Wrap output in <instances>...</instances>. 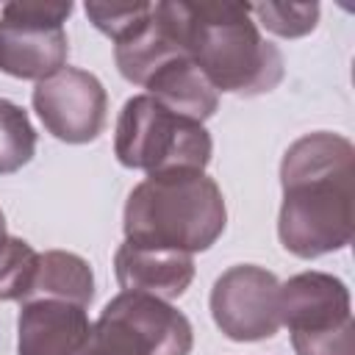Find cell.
I'll list each match as a JSON object with an SVG mask.
<instances>
[{
	"instance_id": "cell-1",
	"label": "cell",
	"mask_w": 355,
	"mask_h": 355,
	"mask_svg": "<svg viewBox=\"0 0 355 355\" xmlns=\"http://www.w3.org/2000/svg\"><path fill=\"white\" fill-rule=\"evenodd\" d=\"M280 244L297 258L349 247L355 233V147L347 136L313 130L288 144L280 161Z\"/></svg>"
},
{
	"instance_id": "cell-2",
	"label": "cell",
	"mask_w": 355,
	"mask_h": 355,
	"mask_svg": "<svg viewBox=\"0 0 355 355\" xmlns=\"http://www.w3.org/2000/svg\"><path fill=\"white\" fill-rule=\"evenodd\" d=\"M183 53L216 92L255 97L283 80V55L266 42L250 3H161Z\"/></svg>"
},
{
	"instance_id": "cell-3",
	"label": "cell",
	"mask_w": 355,
	"mask_h": 355,
	"mask_svg": "<svg viewBox=\"0 0 355 355\" xmlns=\"http://www.w3.org/2000/svg\"><path fill=\"white\" fill-rule=\"evenodd\" d=\"M227 208L222 189L205 172H164L147 175L128 194L122 230L136 247L202 252L225 233Z\"/></svg>"
},
{
	"instance_id": "cell-4",
	"label": "cell",
	"mask_w": 355,
	"mask_h": 355,
	"mask_svg": "<svg viewBox=\"0 0 355 355\" xmlns=\"http://www.w3.org/2000/svg\"><path fill=\"white\" fill-rule=\"evenodd\" d=\"M114 153L122 166L147 175L180 169L205 172L214 141L202 122L166 108L150 94H136L119 111Z\"/></svg>"
},
{
	"instance_id": "cell-5",
	"label": "cell",
	"mask_w": 355,
	"mask_h": 355,
	"mask_svg": "<svg viewBox=\"0 0 355 355\" xmlns=\"http://www.w3.org/2000/svg\"><path fill=\"white\" fill-rule=\"evenodd\" d=\"M280 324L297 355H355L352 302L344 280L327 272H300L280 283Z\"/></svg>"
},
{
	"instance_id": "cell-6",
	"label": "cell",
	"mask_w": 355,
	"mask_h": 355,
	"mask_svg": "<svg viewBox=\"0 0 355 355\" xmlns=\"http://www.w3.org/2000/svg\"><path fill=\"white\" fill-rule=\"evenodd\" d=\"M194 330L166 300L119 291L92 324L83 355H191Z\"/></svg>"
},
{
	"instance_id": "cell-7",
	"label": "cell",
	"mask_w": 355,
	"mask_h": 355,
	"mask_svg": "<svg viewBox=\"0 0 355 355\" xmlns=\"http://www.w3.org/2000/svg\"><path fill=\"white\" fill-rule=\"evenodd\" d=\"M72 3L14 0L0 8V69L19 80H44L67 67L64 22Z\"/></svg>"
},
{
	"instance_id": "cell-8",
	"label": "cell",
	"mask_w": 355,
	"mask_h": 355,
	"mask_svg": "<svg viewBox=\"0 0 355 355\" xmlns=\"http://www.w3.org/2000/svg\"><path fill=\"white\" fill-rule=\"evenodd\" d=\"M280 280L255 263H239L222 272L211 288L214 324L230 341H263L280 330L277 311Z\"/></svg>"
},
{
	"instance_id": "cell-9",
	"label": "cell",
	"mask_w": 355,
	"mask_h": 355,
	"mask_svg": "<svg viewBox=\"0 0 355 355\" xmlns=\"http://www.w3.org/2000/svg\"><path fill=\"white\" fill-rule=\"evenodd\" d=\"M33 111L44 130L67 144L94 141L105 128L108 94L97 75L64 67L55 75L36 83L31 94Z\"/></svg>"
},
{
	"instance_id": "cell-10",
	"label": "cell",
	"mask_w": 355,
	"mask_h": 355,
	"mask_svg": "<svg viewBox=\"0 0 355 355\" xmlns=\"http://www.w3.org/2000/svg\"><path fill=\"white\" fill-rule=\"evenodd\" d=\"M92 336L89 311L69 300H25L17 316V355H83Z\"/></svg>"
},
{
	"instance_id": "cell-11",
	"label": "cell",
	"mask_w": 355,
	"mask_h": 355,
	"mask_svg": "<svg viewBox=\"0 0 355 355\" xmlns=\"http://www.w3.org/2000/svg\"><path fill=\"white\" fill-rule=\"evenodd\" d=\"M114 272L122 291H139L158 300H178L194 280V258L172 250L136 247L122 241L114 255Z\"/></svg>"
},
{
	"instance_id": "cell-12",
	"label": "cell",
	"mask_w": 355,
	"mask_h": 355,
	"mask_svg": "<svg viewBox=\"0 0 355 355\" xmlns=\"http://www.w3.org/2000/svg\"><path fill=\"white\" fill-rule=\"evenodd\" d=\"M144 89L166 108L191 116L197 122H205L219 108V92L208 83V78L194 67L189 55H178L164 67H158L147 78Z\"/></svg>"
},
{
	"instance_id": "cell-13",
	"label": "cell",
	"mask_w": 355,
	"mask_h": 355,
	"mask_svg": "<svg viewBox=\"0 0 355 355\" xmlns=\"http://www.w3.org/2000/svg\"><path fill=\"white\" fill-rule=\"evenodd\" d=\"M36 297L69 300L89 308L94 300V272L89 261L67 250L39 252V266H36V277L28 300H36Z\"/></svg>"
},
{
	"instance_id": "cell-14",
	"label": "cell",
	"mask_w": 355,
	"mask_h": 355,
	"mask_svg": "<svg viewBox=\"0 0 355 355\" xmlns=\"http://www.w3.org/2000/svg\"><path fill=\"white\" fill-rule=\"evenodd\" d=\"M36 153V130L28 111L0 97V175H11L31 164Z\"/></svg>"
},
{
	"instance_id": "cell-15",
	"label": "cell",
	"mask_w": 355,
	"mask_h": 355,
	"mask_svg": "<svg viewBox=\"0 0 355 355\" xmlns=\"http://www.w3.org/2000/svg\"><path fill=\"white\" fill-rule=\"evenodd\" d=\"M39 266V252L17 236L0 233V300H28Z\"/></svg>"
},
{
	"instance_id": "cell-16",
	"label": "cell",
	"mask_w": 355,
	"mask_h": 355,
	"mask_svg": "<svg viewBox=\"0 0 355 355\" xmlns=\"http://www.w3.org/2000/svg\"><path fill=\"white\" fill-rule=\"evenodd\" d=\"M250 14L275 36L297 39L316 28L319 22V3H255Z\"/></svg>"
},
{
	"instance_id": "cell-17",
	"label": "cell",
	"mask_w": 355,
	"mask_h": 355,
	"mask_svg": "<svg viewBox=\"0 0 355 355\" xmlns=\"http://www.w3.org/2000/svg\"><path fill=\"white\" fill-rule=\"evenodd\" d=\"M86 17L92 19V25L105 33L111 42H119L122 36H128L133 28H139L150 11H153V3H119V0H89L86 6Z\"/></svg>"
},
{
	"instance_id": "cell-18",
	"label": "cell",
	"mask_w": 355,
	"mask_h": 355,
	"mask_svg": "<svg viewBox=\"0 0 355 355\" xmlns=\"http://www.w3.org/2000/svg\"><path fill=\"white\" fill-rule=\"evenodd\" d=\"M0 233H6V216H3V211H0Z\"/></svg>"
}]
</instances>
